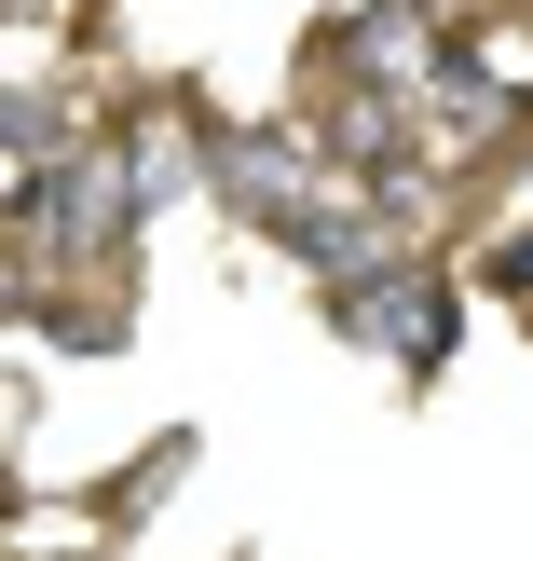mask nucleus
I'll return each instance as SVG.
<instances>
[{
  "label": "nucleus",
  "instance_id": "nucleus-1",
  "mask_svg": "<svg viewBox=\"0 0 533 561\" xmlns=\"http://www.w3.org/2000/svg\"><path fill=\"white\" fill-rule=\"evenodd\" d=\"M137 206H151V192H137V151H69V164H55V192H42V219H27V233H42L55 261H109Z\"/></svg>",
  "mask_w": 533,
  "mask_h": 561
},
{
  "label": "nucleus",
  "instance_id": "nucleus-2",
  "mask_svg": "<svg viewBox=\"0 0 533 561\" xmlns=\"http://www.w3.org/2000/svg\"><path fill=\"white\" fill-rule=\"evenodd\" d=\"M178 179H192V137H164V124H151V137H137V192H151V206H164V192H178Z\"/></svg>",
  "mask_w": 533,
  "mask_h": 561
}]
</instances>
